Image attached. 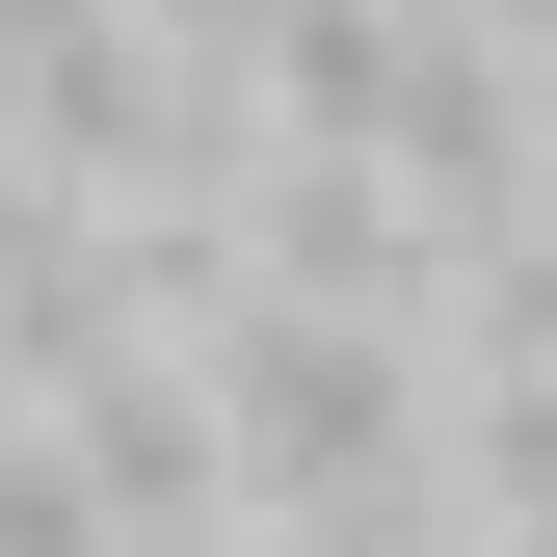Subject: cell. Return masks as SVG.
Masks as SVG:
<instances>
[{
	"label": "cell",
	"mask_w": 557,
	"mask_h": 557,
	"mask_svg": "<svg viewBox=\"0 0 557 557\" xmlns=\"http://www.w3.org/2000/svg\"><path fill=\"white\" fill-rule=\"evenodd\" d=\"M451 478H478L505 557H557V372H478V398H451Z\"/></svg>",
	"instance_id": "obj_1"
}]
</instances>
